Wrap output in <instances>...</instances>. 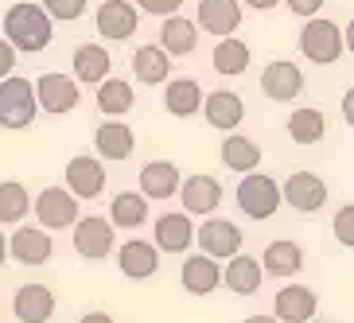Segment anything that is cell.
<instances>
[{
	"label": "cell",
	"instance_id": "1",
	"mask_svg": "<svg viewBox=\"0 0 354 323\" xmlns=\"http://www.w3.org/2000/svg\"><path fill=\"white\" fill-rule=\"evenodd\" d=\"M4 43L12 51H28L39 55L47 43H51V16L32 4V0H20L4 12Z\"/></svg>",
	"mask_w": 354,
	"mask_h": 323
},
{
	"label": "cell",
	"instance_id": "2",
	"mask_svg": "<svg viewBox=\"0 0 354 323\" xmlns=\"http://www.w3.org/2000/svg\"><path fill=\"white\" fill-rule=\"evenodd\" d=\"M300 51H304V59H308V63L331 66V63H339V59L346 55V32H339V24L315 16V20L304 24Z\"/></svg>",
	"mask_w": 354,
	"mask_h": 323
},
{
	"label": "cell",
	"instance_id": "3",
	"mask_svg": "<svg viewBox=\"0 0 354 323\" xmlns=\"http://www.w3.org/2000/svg\"><path fill=\"white\" fill-rule=\"evenodd\" d=\"M39 113V105H35V90L28 78L20 74H8L4 82H0V125L4 129H28Z\"/></svg>",
	"mask_w": 354,
	"mask_h": 323
},
{
	"label": "cell",
	"instance_id": "4",
	"mask_svg": "<svg viewBox=\"0 0 354 323\" xmlns=\"http://www.w3.org/2000/svg\"><path fill=\"white\" fill-rule=\"evenodd\" d=\"M238 207H241V214L253 219V222L272 219L277 207H281V187H277V179L261 176V172L241 176V183H238Z\"/></svg>",
	"mask_w": 354,
	"mask_h": 323
},
{
	"label": "cell",
	"instance_id": "5",
	"mask_svg": "<svg viewBox=\"0 0 354 323\" xmlns=\"http://www.w3.org/2000/svg\"><path fill=\"white\" fill-rule=\"evenodd\" d=\"M94 24H97V35L109 43H125L136 35L140 28V12H136L133 0H102L94 12Z\"/></svg>",
	"mask_w": 354,
	"mask_h": 323
},
{
	"label": "cell",
	"instance_id": "6",
	"mask_svg": "<svg viewBox=\"0 0 354 323\" xmlns=\"http://www.w3.org/2000/svg\"><path fill=\"white\" fill-rule=\"evenodd\" d=\"M32 210L39 219V230H66L78 222V199L66 187H43L32 199Z\"/></svg>",
	"mask_w": 354,
	"mask_h": 323
},
{
	"label": "cell",
	"instance_id": "7",
	"mask_svg": "<svg viewBox=\"0 0 354 323\" xmlns=\"http://www.w3.org/2000/svg\"><path fill=\"white\" fill-rule=\"evenodd\" d=\"M195 241L210 261H230L234 253H241V230L230 219H207L203 226H195Z\"/></svg>",
	"mask_w": 354,
	"mask_h": 323
},
{
	"label": "cell",
	"instance_id": "8",
	"mask_svg": "<svg viewBox=\"0 0 354 323\" xmlns=\"http://www.w3.org/2000/svg\"><path fill=\"white\" fill-rule=\"evenodd\" d=\"M281 203L296 207L300 214H315V210H323V203H327V183H323L315 172H292L281 187Z\"/></svg>",
	"mask_w": 354,
	"mask_h": 323
},
{
	"label": "cell",
	"instance_id": "9",
	"mask_svg": "<svg viewBox=\"0 0 354 323\" xmlns=\"http://www.w3.org/2000/svg\"><path fill=\"white\" fill-rule=\"evenodd\" d=\"M35 90V105L39 109H47V113L63 117L71 113L74 105H78V82H74L71 74H39V82L32 86Z\"/></svg>",
	"mask_w": 354,
	"mask_h": 323
},
{
	"label": "cell",
	"instance_id": "10",
	"mask_svg": "<svg viewBox=\"0 0 354 323\" xmlns=\"http://www.w3.org/2000/svg\"><path fill=\"white\" fill-rule=\"evenodd\" d=\"M74 250L82 253L86 261H102L113 253V226L102 214H90V219L74 222Z\"/></svg>",
	"mask_w": 354,
	"mask_h": 323
},
{
	"label": "cell",
	"instance_id": "11",
	"mask_svg": "<svg viewBox=\"0 0 354 323\" xmlns=\"http://www.w3.org/2000/svg\"><path fill=\"white\" fill-rule=\"evenodd\" d=\"M195 28L207 35H234L241 28V4L238 0H198V16H195Z\"/></svg>",
	"mask_w": 354,
	"mask_h": 323
},
{
	"label": "cell",
	"instance_id": "12",
	"mask_svg": "<svg viewBox=\"0 0 354 323\" xmlns=\"http://www.w3.org/2000/svg\"><path fill=\"white\" fill-rule=\"evenodd\" d=\"M66 191H71L78 203L82 199H97L105 191V164L97 156H74L66 164Z\"/></svg>",
	"mask_w": 354,
	"mask_h": 323
},
{
	"label": "cell",
	"instance_id": "13",
	"mask_svg": "<svg viewBox=\"0 0 354 323\" xmlns=\"http://www.w3.org/2000/svg\"><path fill=\"white\" fill-rule=\"evenodd\" d=\"M315 308H319V296H315L308 284H288V288L277 292V304H272V320L277 323H312Z\"/></svg>",
	"mask_w": 354,
	"mask_h": 323
},
{
	"label": "cell",
	"instance_id": "14",
	"mask_svg": "<svg viewBox=\"0 0 354 323\" xmlns=\"http://www.w3.org/2000/svg\"><path fill=\"white\" fill-rule=\"evenodd\" d=\"M261 90H265V98H272V102H292V98H300V90H304L300 66L292 63V59H272V63L261 71Z\"/></svg>",
	"mask_w": 354,
	"mask_h": 323
},
{
	"label": "cell",
	"instance_id": "15",
	"mask_svg": "<svg viewBox=\"0 0 354 323\" xmlns=\"http://www.w3.org/2000/svg\"><path fill=\"white\" fill-rule=\"evenodd\" d=\"M203 117H207L210 129H218V133H234L241 125V117H245V102H241L234 90H214V94H203Z\"/></svg>",
	"mask_w": 354,
	"mask_h": 323
},
{
	"label": "cell",
	"instance_id": "16",
	"mask_svg": "<svg viewBox=\"0 0 354 323\" xmlns=\"http://www.w3.org/2000/svg\"><path fill=\"white\" fill-rule=\"evenodd\" d=\"M179 195H183V214H214L222 203V183L198 172V176L179 179Z\"/></svg>",
	"mask_w": 354,
	"mask_h": 323
},
{
	"label": "cell",
	"instance_id": "17",
	"mask_svg": "<svg viewBox=\"0 0 354 323\" xmlns=\"http://www.w3.org/2000/svg\"><path fill=\"white\" fill-rule=\"evenodd\" d=\"M8 253H12V261H20V265H47L51 253H55V241H51L47 230L24 226L8 238Z\"/></svg>",
	"mask_w": 354,
	"mask_h": 323
},
{
	"label": "cell",
	"instance_id": "18",
	"mask_svg": "<svg viewBox=\"0 0 354 323\" xmlns=\"http://www.w3.org/2000/svg\"><path fill=\"white\" fill-rule=\"evenodd\" d=\"M152 238H156V253H187L191 241H195V226L183 210H171V214L156 219Z\"/></svg>",
	"mask_w": 354,
	"mask_h": 323
},
{
	"label": "cell",
	"instance_id": "19",
	"mask_svg": "<svg viewBox=\"0 0 354 323\" xmlns=\"http://www.w3.org/2000/svg\"><path fill=\"white\" fill-rule=\"evenodd\" d=\"M117 269L125 273L129 281H148V277H156V269H160L156 246H152V241H140V238L125 241V246L117 250Z\"/></svg>",
	"mask_w": 354,
	"mask_h": 323
},
{
	"label": "cell",
	"instance_id": "20",
	"mask_svg": "<svg viewBox=\"0 0 354 323\" xmlns=\"http://www.w3.org/2000/svg\"><path fill=\"white\" fill-rule=\"evenodd\" d=\"M109 71H113V59H109V51H105L102 43H82V47L74 51V59H71L74 82L102 86L105 78H109Z\"/></svg>",
	"mask_w": 354,
	"mask_h": 323
},
{
	"label": "cell",
	"instance_id": "21",
	"mask_svg": "<svg viewBox=\"0 0 354 323\" xmlns=\"http://www.w3.org/2000/svg\"><path fill=\"white\" fill-rule=\"evenodd\" d=\"M12 312L20 323H47L55 315V292L47 284H24V288H16Z\"/></svg>",
	"mask_w": 354,
	"mask_h": 323
},
{
	"label": "cell",
	"instance_id": "22",
	"mask_svg": "<svg viewBox=\"0 0 354 323\" xmlns=\"http://www.w3.org/2000/svg\"><path fill=\"white\" fill-rule=\"evenodd\" d=\"M94 145H97V160H113V164H121V160L133 156V148H136V136L133 129L125 125V121H102L94 133Z\"/></svg>",
	"mask_w": 354,
	"mask_h": 323
},
{
	"label": "cell",
	"instance_id": "23",
	"mask_svg": "<svg viewBox=\"0 0 354 323\" xmlns=\"http://www.w3.org/2000/svg\"><path fill=\"white\" fill-rule=\"evenodd\" d=\"M179 167L171 160H148L140 167V195L145 199H171L179 191Z\"/></svg>",
	"mask_w": 354,
	"mask_h": 323
},
{
	"label": "cell",
	"instance_id": "24",
	"mask_svg": "<svg viewBox=\"0 0 354 323\" xmlns=\"http://www.w3.org/2000/svg\"><path fill=\"white\" fill-rule=\"evenodd\" d=\"M160 51L171 59V55H195V47H198V28H195V20H183V16H167L164 20V28H160V43H156Z\"/></svg>",
	"mask_w": 354,
	"mask_h": 323
},
{
	"label": "cell",
	"instance_id": "25",
	"mask_svg": "<svg viewBox=\"0 0 354 323\" xmlns=\"http://www.w3.org/2000/svg\"><path fill=\"white\" fill-rule=\"evenodd\" d=\"M179 281H183V288H187L191 296H210V292L222 284V269H218V261H210V257H203V253H195V257L183 261Z\"/></svg>",
	"mask_w": 354,
	"mask_h": 323
},
{
	"label": "cell",
	"instance_id": "26",
	"mask_svg": "<svg viewBox=\"0 0 354 323\" xmlns=\"http://www.w3.org/2000/svg\"><path fill=\"white\" fill-rule=\"evenodd\" d=\"M222 281H226L230 292H238V296H253V292L261 288V281H265V273H261V261L250 257V253H234L226 265V273H222Z\"/></svg>",
	"mask_w": 354,
	"mask_h": 323
},
{
	"label": "cell",
	"instance_id": "27",
	"mask_svg": "<svg viewBox=\"0 0 354 323\" xmlns=\"http://www.w3.org/2000/svg\"><path fill=\"white\" fill-rule=\"evenodd\" d=\"M304 269V250L296 241L281 238V241H269V250L261 257V273H269V277H296Z\"/></svg>",
	"mask_w": 354,
	"mask_h": 323
},
{
	"label": "cell",
	"instance_id": "28",
	"mask_svg": "<svg viewBox=\"0 0 354 323\" xmlns=\"http://www.w3.org/2000/svg\"><path fill=\"white\" fill-rule=\"evenodd\" d=\"M222 164H226L230 172L250 176V172L261 167V145L250 140V136H241V133H230L226 140H222Z\"/></svg>",
	"mask_w": 354,
	"mask_h": 323
},
{
	"label": "cell",
	"instance_id": "29",
	"mask_svg": "<svg viewBox=\"0 0 354 323\" xmlns=\"http://www.w3.org/2000/svg\"><path fill=\"white\" fill-rule=\"evenodd\" d=\"M133 74H136V82L160 86V82H167V74H171V59L160 51L156 43H145V47H136V55H133Z\"/></svg>",
	"mask_w": 354,
	"mask_h": 323
},
{
	"label": "cell",
	"instance_id": "30",
	"mask_svg": "<svg viewBox=\"0 0 354 323\" xmlns=\"http://www.w3.org/2000/svg\"><path fill=\"white\" fill-rule=\"evenodd\" d=\"M133 105H136V94L125 78H105V82L97 86V109H102L109 121H121Z\"/></svg>",
	"mask_w": 354,
	"mask_h": 323
},
{
	"label": "cell",
	"instance_id": "31",
	"mask_svg": "<svg viewBox=\"0 0 354 323\" xmlns=\"http://www.w3.org/2000/svg\"><path fill=\"white\" fill-rule=\"evenodd\" d=\"M288 136L296 145H319L327 136V117L315 109V105H300L288 113Z\"/></svg>",
	"mask_w": 354,
	"mask_h": 323
},
{
	"label": "cell",
	"instance_id": "32",
	"mask_svg": "<svg viewBox=\"0 0 354 323\" xmlns=\"http://www.w3.org/2000/svg\"><path fill=\"white\" fill-rule=\"evenodd\" d=\"M148 222V199L140 191H121V195L109 203V226L121 230H136Z\"/></svg>",
	"mask_w": 354,
	"mask_h": 323
},
{
	"label": "cell",
	"instance_id": "33",
	"mask_svg": "<svg viewBox=\"0 0 354 323\" xmlns=\"http://www.w3.org/2000/svg\"><path fill=\"white\" fill-rule=\"evenodd\" d=\"M164 105L171 117H195L198 105H203V90H198L195 78H171L164 90Z\"/></svg>",
	"mask_w": 354,
	"mask_h": 323
},
{
	"label": "cell",
	"instance_id": "34",
	"mask_svg": "<svg viewBox=\"0 0 354 323\" xmlns=\"http://www.w3.org/2000/svg\"><path fill=\"white\" fill-rule=\"evenodd\" d=\"M250 43L238 39V35H226V39L214 47V71L226 74V78H238V74H245V66H250Z\"/></svg>",
	"mask_w": 354,
	"mask_h": 323
},
{
	"label": "cell",
	"instance_id": "35",
	"mask_svg": "<svg viewBox=\"0 0 354 323\" xmlns=\"http://www.w3.org/2000/svg\"><path fill=\"white\" fill-rule=\"evenodd\" d=\"M28 210H32V195H28L24 183H16V179L0 183V222H4V226L20 222Z\"/></svg>",
	"mask_w": 354,
	"mask_h": 323
},
{
	"label": "cell",
	"instance_id": "36",
	"mask_svg": "<svg viewBox=\"0 0 354 323\" xmlns=\"http://www.w3.org/2000/svg\"><path fill=\"white\" fill-rule=\"evenodd\" d=\"M51 20H59V24H71V20H78L86 12V0H43L39 4Z\"/></svg>",
	"mask_w": 354,
	"mask_h": 323
},
{
	"label": "cell",
	"instance_id": "37",
	"mask_svg": "<svg viewBox=\"0 0 354 323\" xmlns=\"http://www.w3.org/2000/svg\"><path fill=\"white\" fill-rule=\"evenodd\" d=\"M335 238L343 241L346 250L354 246V207H351V203L339 207V214H335Z\"/></svg>",
	"mask_w": 354,
	"mask_h": 323
},
{
	"label": "cell",
	"instance_id": "38",
	"mask_svg": "<svg viewBox=\"0 0 354 323\" xmlns=\"http://www.w3.org/2000/svg\"><path fill=\"white\" fill-rule=\"evenodd\" d=\"M183 0H136V12H148V16H176Z\"/></svg>",
	"mask_w": 354,
	"mask_h": 323
},
{
	"label": "cell",
	"instance_id": "39",
	"mask_svg": "<svg viewBox=\"0 0 354 323\" xmlns=\"http://www.w3.org/2000/svg\"><path fill=\"white\" fill-rule=\"evenodd\" d=\"M292 16H304V20H315L323 12V0H284Z\"/></svg>",
	"mask_w": 354,
	"mask_h": 323
},
{
	"label": "cell",
	"instance_id": "40",
	"mask_svg": "<svg viewBox=\"0 0 354 323\" xmlns=\"http://www.w3.org/2000/svg\"><path fill=\"white\" fill-rule=\"evenodd\" d=\"M12 71H16V51H12L4 39H0V82H4Z\"/></svg>",
	"mask_w": 354,
	"mask_h": 323
},
{
	"label": "cell",
	"instance_id": "41",
	"mask_svg": "<svg viewBox=\"0 0 354 323\" xmlns=\"http://www.w3.org/2000/svg\"><path fill=\"white\" fill-rule=\"evenodd\" d=\"M238 4H245V8H253V12H269V8H277L281 0H238Z\"/></svg>",
	"mask_w": 354,
	"mask_h": 323
},
{
	"label": "cell",
	"instance_id": "42",
	"mask_svg": "<svg viewBox=\"0 0 354 323\" xmlns=\"http://www.w3.org/2000/svg\"><path fill=\"white\" fill-rule=\"evenodd\" d=\"M78 323H117V320H113V315H109V312H86V315H82V320H78Z\"/></svg>",
	"mask_w": 354,
	"mask_h": 323
},
{
	"label": "cell",
	"instance_id": "43",
	"mask_svg": "<svg viewBox=\"0 0 354 323\" xmlns=\"http://www.w3.org/2000/svg\"><path fill=\"white\" fill-rule=\"evenodd\" d=\"M343 113H346V121L354 117V94H346V98H343Z\"/></svg>",
	"mask_w": 354,
	"mask_h": 323
},
{
	"label": "cell",
	"instance_id": "44",
	"mask_svg": "<svg viewBox=\"0 0 354 323\" xmlns=\"http://www.w3.org/2000/svg\"><path fill=\"white\" fill-rule=\"evenodd\" d=\"M8 261V238H4V230H0V265Z\"/></svg>",
	"mask_w": 354,
	"mask_h": 323
},
{
	"label": "cell",
	"instance_id": "45",
	"mask_svg": "<svg viewBox=\"0 0 354 323\" xmlns=\"http://www.w3.org/2000/svg\"><path fill=\"white\" fill-rule=\"evenodd\" d=\"M241 323H277L272 315H250V320H241Z\"/></svg>",
	"mask_w": 354,
	"mask_h": 323
},
{
	"label": "cell",
	"instance_id": "46",
	"mask_svg": "<svg viewBox=\"0 0 354 323\" xmlns=\"http://www.w3.org/2000/svg\"><path fill=\"white\" fill-rule=\"evenodd\" d=\"M312 323H331V320H312Z\"/></svg>",
	"mask_w": 354,
	"mask_h": 323
}]
</instances>
